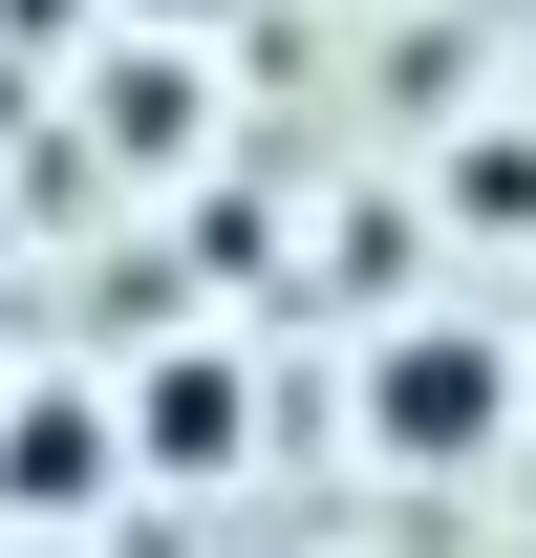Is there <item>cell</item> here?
Segmentation results:
<instances>
[{"instance_id":"7a4b0ae2","label":"cell","mask_w":536,"mask_h":558,"mask_svg":"<svg viewBox=\"0 0 536 558\" xmlns=\"http://www.w3.org/2000/svg\"><path fill=\"white\" fill-rule=\"evenodd\" d=\"M108 473H130V429L86 387H22L0 409V515H108Z\"/></svg>"},{"instance_id":"5b68a950","label":"cell","mask_w":536,"mask_h":558,"mask_svg":"<svg viewBox=\"0 0 536 558\" xmlns=\"http://www.w3.org/2000/svg\"><path fill=\"white\" fill-rule=\"evenodd\" d=\"M150 22H236V0H150Z\"/></svg>"},{"instance_id":"3957f363","label":"cell","mask_w":536,"mask_h":558,"mask_svg":"<svg viewBox=\"0 0 536 558\" xmlns=\"http://www.w3.org/2000/svg\"><path fill=\"white\" fill-rule=\"evenodd\" d=\"M108 429H130V473H236V429H258V387H236V365H150V387H130Z\"/></svg>"},{"instance_id":"277c9868","label":"cell","mask_w":536,"mask_h":558,"mask_svg":"<svg viewBox=\"0 0 536 558\" xmlns=\"http://www.w3.org/2000/svg\"><path fill=\"white\" fill-rule=\"evenodd\" d=\"M451 215H472V236H536V150H515V130L451 150Z\"/></svg>"},{"instance_id":"6da1fadb","label":"cell","mask_w":536,"mask_h":558,"mask_svg":"<svg viewBox=\"0 0 536 558\" xmlns=\"http://www.w3.org/2000/svg\"><path fill=\"white\" fill-rule=\"evenodd\" d=\"M365 451H387V473H494V451H515V344L451 323V301L387 323V344H365Z\"/></svg>"}]
</instances>
